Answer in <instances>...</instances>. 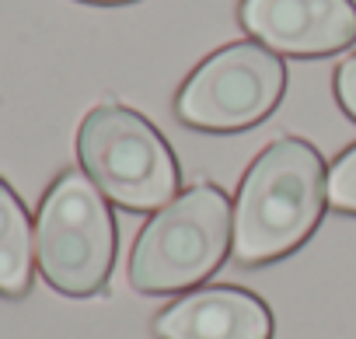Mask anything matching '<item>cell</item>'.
<instances>
[{
  "label": "cell",
  "instance_id": "obj_4",
  "mask_svg": "<svg viewBox=\"0 0 356 339\" xmlns=\"http://www.w3.org/2000/svg\"><path fill=\"white\" fill-rule=\"evenodd\" d=\"M35 262L67 297H95L115 262V217L84 168H67L46 189L35 217Z\"/></svg>",
  "mask_w": 356,
  "mask_h": 339
},
{
  "label": "cell",
  "instance_id": "obj_8",
  "mask_svg": "<svg viewBox=\"0 0 356 339\" xmlns=\"http://www.w3.org/2000/svg\"><path fill=\"white\" fill-rule=\"evenodd\" d=\"M35 235L22 196L0 179V297L22 301L32 290Z\"/></svg>",
  "mask_w": 356,
  "mask_h": 339
},
{
  "label": "cell",
  "instance_id": "obj_7",
  "mask_svg": "<svg viewBox=\"0 0 356 339\" xmlns=\"http://www.w3.org/2000/svg\"><path fill=\"white\" fill-rule=\"evenodd\" d=\"M269 304L245 287H200L154 318L157 339H273Z\"/></svg>",
  "mask_w": 356,
  "mask_h": 339
},
{
  "label": "cell",
  "instance_id": "obj_1",
  "mask_svg": "<svg viewBox=\"0 0 356 339\" xmlns=\"http://www.w3.org/2000/svg\"><path fill=\"white\" fill-rule=\"evenodd\" d=\"M328 207V172L314 143L273 140L241 179L231 252L238 266H266L300 249Z\"/></svg>",
  "mask_w": 356,
  "mask_h": 339
},
{
  "label": "cell",
  "instance_id": "obj_3",
  "mask_svg": "<svg viewBox=\"0 0 356 339\" xmlns=\"http://www.w3.org/2000/svg\"><path fill=\"white\" fill-rule=\"evenodd\" d=\"M77 157L105 200L129 214H157L182 189V172L154 129V123L126 105H95L77 129Z\"/></svg>",
  "mask_w": 356,
  "mask_h": 339
},
{
  "label": "cell",
  "instance_id": "obj_6",
  "mask_svg": "<svg viewBox=\"0 0 356 339\" xmlns=\"http://www.w3.org/2000/svg\"><path fill=\"white\" fill-rule=\"evenodd\" d=\"M241 29L280 56L318 60L356 42L353 0H241Z\"/></svg>",
  "mask_w": 356,
  "mask_h": 339
},
{
  "label": "cell",
  "instance_id": "obj_5",
  "mask_svg": "<svg viewBox=\"0 0 356 339\" xmlns=\"http://www.w3.org/2000/svg\"><path fill=\"white\" fill-rule=\"evenodd\" d=\"M286 91V63L262 42L210 53L175 95V119L200 133H241L273 116Z\"/></svg>",
  "mask_w": 356,
  "mask_h": 339
},
{
  "label": "cell",
  "instance_id": "obj_9",
  "mask_svg": "<svg viewBox=\"0 0 356 339\" xmlns=\"http://www.w3.org/2000/svg\"><path fill=\"white\" fill-rule=\"evenodd\" d=\"M328 207L356 217V143L346 147L328 168Z\"/></svg>",
  "mask_w": 356,
  "mask_h": 339
},
{
  "label": "cell",
  "instance_id": "obj_10",
  "mask_svg": "<svg viewBox=\"0 0 356 339\" xmlns=\"http://www.w3.org/2000/svg\"><path fill=\"white\" fill-rule=\"evenodd\" d=\"M332 88H335V102H339V109L356 123V53L346 56V60L335 67V81H332Z\"/></svg>",
  "mask_w": 356,
  "mask_h": 339
},
{
  "label": "cell",
  "instance_id": "obj_11",
  "mask_svg": "<svg viewBox=\"0 0 356 339\" xmlns=\"http://www.w3.org/2000/svg\"><path fill=\"white\" fill-rule=\"evenodd\" d=\"M81 4H98V8H115V4H133V0H81Z\"/></svg>",
  "mask_w": 356,
  "mask_h": 339
},
{
  "label": "cell",
  "instance_id": "obj_2",
  "mask_svg": "<svg viewBox=\"0 0 356 339\" xmlns=\"http://www.w3.org/2000/svg\"><path fill=\"white\" fill-rule=\"evenodd\" d=\"M231 238L234 214L227 193L213 182H200L143 224L129 255V283L140 294L193 290L220 269Z\"/></svg>",
  "mask_w": 356,
  "mask_h": 339
}]
</instances>
